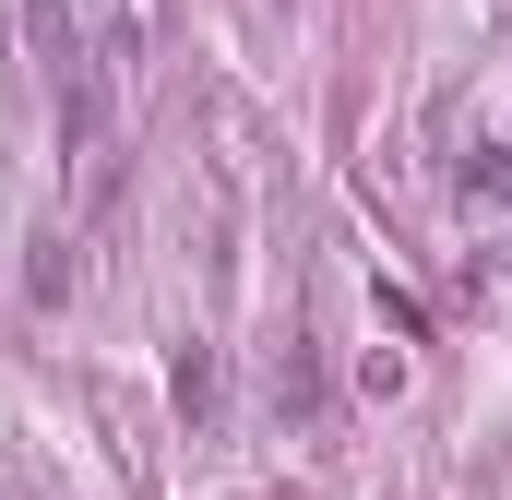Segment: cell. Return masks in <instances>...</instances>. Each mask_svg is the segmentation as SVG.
<instances>
[{
  "label": "cell",
  "mask_w": 512,
  "mask_h": 500,
  "mask_svg": "<svg viewBox=\"0 0 512 500\" xmlns=\"http://www.w3.org/2000/svg\"><path fill=\"white\" fill-rule=\"evenodd\" d=\"M179 405H191V417H215V358H203V346L179 358Z\"/></svg>",
  "instance_id": "obj_3"
},
{
  "label": "cell",
  "mask_w": 512,
  "mask_h": 500,
  "mask_svg": "<svg viewBox=\"0 0 512 500\" xmlns=\"http://www.w3.org/2000/svg\"><path fill=\"white\" fill-rule=\"evenodd\" d=\"M36 24V60H48V96H60V143L96 131V84H84V36H72V0H24Z\"/></svg>",
  "instance_id": "obj_1"
},
{
  "label": "cell",
  "mask_w": 512,
  "mask_h": 500,
  "mask_svg": "<svg viewBox=\"0 0 512 500\" xmlns=\"http://www.w3.org/2000/svg\"><path fill=\"white\" fill-rule=\"evenodd\" d=\"M465 203H501V215H512V143H489V155H465Z\"/></svg>",
  "instance_id": "obj_2"
}]
</instances>
